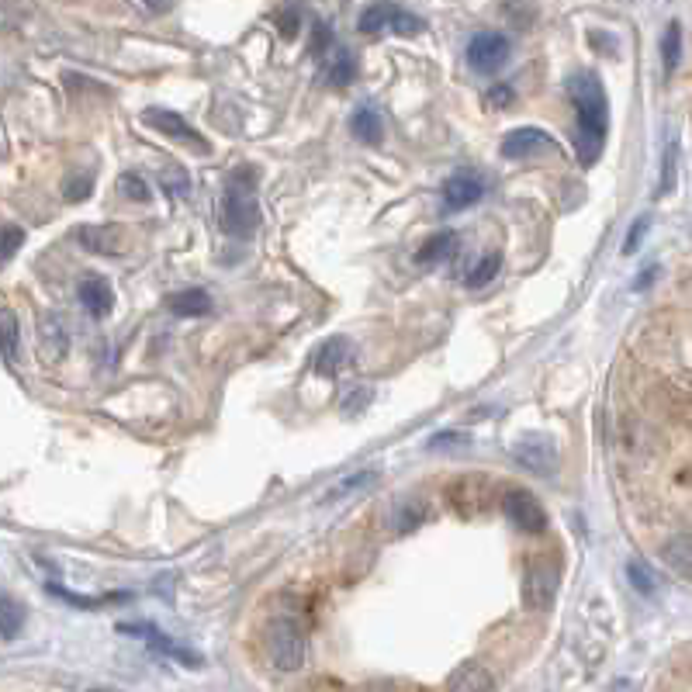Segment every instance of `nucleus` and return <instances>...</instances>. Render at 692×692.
Returning <instances> with one entry per match:
<instances>
[{"mask_svg": "<svg viewBox=\"0 0 692 692\" xmlns=\"http://www.w3.org/2000/svg\"><path fill=\"white\" fill-rule=\"evenodd\" d=\"M568 101L575 108L578 163L592 167L603 156L606 132H609V101L596 73H575V77H568Z\"/></svg>", "mask_w": 692, "mask_h": 692, "instance_id": "obj_1", "label": "nucleus"}, {"mask_svg": "<svg viewBox=\"0 0 692 692\" xmlns=\"http://www.w3.org/2000/svg\"><path fill=\"white\" fill-rule=\"evenodd\" d=\"M222 229L236 239H253L260 229V205H257V170L239 167L225 184L222 198Z\"/></svg>", "mask_w": 692, "mask_h": 692, "instance_id": "obj_2", "label": "nucleus"}, {"mask_svg": "<svg viewBox=\"0 0 692 692\" xmlns=\"http://www.w3.org/2000/svg\"><path fill=\"white\" fill-rule=\"evenodd\" d=\"M263 651H267V661L277 672H298L305 665V651H308L305 630L295 620L277 616L267 627V634H263Z\"/></svg>", "mask_w": 692, "mask_h": 692, "instance_id": "obj_3", "label": "nucleus"}, {"mask_svg": "<svg viewBox=\"0 0 692 692\" xmlns=\"http://www.w3.org/2000/svg\"><path fill=\"white\" fill-rule=\"evenodd\" d=\"M357 28H360L364 35H385V32H395V35H419L426 25H423V18H416V14L405 11V7L381 0V4H371L364 14H360Z\"/></svg>", "mask_w": 692, "mask_h": 692, "instance_id": "obj_4", "label": "nucleus"}, {"mask_svg": "<svg viewBox=\"0 0 692 692\" xmlns=\"http://www.w3.org/2000/svg\"><path fill=\"white\" fill-rule=\"evenodd\" d=\"M509 39L506 35H499V32H478L475 39L468 42V63H471V70H478V73H495V70H502V63L509 59Z\"/></svg>", "mask_w": 692, "mask_h": 692, "instance_id": "obj_5", "label": "nucleus"}, {"mask_svg": "<svg viewBox=\"0 0 692 692\" xmlns=\"http://www.w3.org/2000/svg\"><path fill=\"white\" fill-rule=\"evenodd\" d=\"M502 509H506V519L516 526V530H523V533H544L547 530L544 506H540L530 492H509L506 502H502Z\"/></svg>", "mask_w": 692, "mask_h": 692, "instance_id": "obj_6", "label": "nucleus"}, {"mask_svg": "<svg viewBox=\"0 0 692 692\" xmlns=\"http://www.w3.org/2000/svg\"><path fill=\"white\" fill-rule=\"evenodd\" d=\"M485 198V180L478 173H454V177L443 184V212H464V208L478 205Z\"/></svg>", "mask_w": 692, "mask_h": 692, "instance_id": "obj_7", "label": "nucleus"}, {"mask_svg": "<svg viewBox=\"0 0 692 692\" xmlns=\"http://www.w3.org/2000/svg\"><path fill=\"white\" fill-rule=\"evenodd\" d=\"M554 149V139L547 135L544 129H513L506 132L502 139V156L506 160H526V156H537V153H551Z\"/></svg>", "mask_w": 692, "mask_h": 692, "instance_id": "obj_8", "label": "nucleus"}, {"mask_svg": "<svg viewBox=\"0 0 692 692\" xmlns=\"http://www.w3.org/2000/svg\"><path fill=\"white\" fill-rule=\"evenodd\" d=\"M353 364V343L346 336H333L312 353V371L322 378H336L340 371Z\"/></svg>", "mask_w": 692, "mask_h": 692, "instance_id": "obj_9", "label": "nucleus"}, {"mask_svg": "<svg viewBox=\"0 0 692 692\" xmlns=\"http://www.w3.org/2000/svg\"><path fill=\"white\" fill-rule=\"evenodd\" d=\"M142 122L149 125V129L170 135V139H180V142H191L194 149H208V142L201 139L198 132L191 129V125L184 122V118L177 115V111H167V108H149L146 115H142Z\"/></svg>", "mask_w": 692, "mask_h": 692, "instance_id": "obj_10", "label": "nucleus"}, {"mask_svg": "<svg viewBox=\"0 0 692 692\" xmlns=\"http://www.w3.org/2000/svg\"><path fill=\"white\" fill-rule=\"evenodd\" d=\"M122 634H135V637H149V648H156L160 654H167V658L180 661V665H201V658L194 651L180 648L177 641H170L167 634H160V630L153 627V623H122Z\"/></svg>", "mask_w": 692, "mask_h": 692, "instance_id": "obj_11", "label": "nucleus"}, {"mask_svg": "<svg viewBox=\"0 0 692 692\" xmlns=\"http://www.w3.org/2000/svg\"><path fill=\"white\" fill-rule=\"evenodd\" d=\"M77 295H80V305H84L94 319H104V315H111V308H115V291H111V284L97 274H87L84 281H80Z\"/></svg>", "mask_w": 692, "mask_h": 692, "instance_id": "obj_12", "label": "nucleus"}, {"mask_svg": "<svg viewBox=\"0 0 692 692\" xmlns=\"http://www.w3.org/2000/svg\"><path fill=\"white\" fill-rule=\"evenodd\" d=\"M554 592H558V571L554 568H537L526 578V603L533 609H547L554 603Z\"/></svg>", "mask_w": 692, "mask_h": 692, "instance_id": "obj_13", "label": "nucleus"}, {"mask_svg": "<svg viewBox=\"0 0 692 692\" xmlns=\"http://www.w3.org/2000/svg\"><path fill=\"white\" fill-rule=\"evenodd\" d=\"M39 350L42 357L49 360V364H56V360L66 357V350H70V340H66V329L59 319H52V315H45L42 326H39Z\"/></svg>", "mask_w": 692, "mask_h": 692, "instance_id": "obj_14", "label": "nucleus"}, {"mask_svg": "<svg viewBox=\"0 0 692 692\" xmlns=\"http://www.w3.org/2000/svg\"><path fill=\"white\" fill-rule=\"evenodd\" d=\"M661 561L682 578H692V533H679L661 547Z\"/></svg>", "mask_w": 692, "mask_h": 692, "instance_id": "obj_15", "label": "nucleus"}, {"mask_svg": "<svg viewBox=\"0 0 692 692\" xmlns=\"http://www.w3.org/2000/svg\"><path fill=\"white\" fill-rule=\"evenodd\" d=\"M457 232H436V236L426 239L423 246H419V253H416V263H423V267H433V263H443V260H450L457 253Z\"/></svg>", "mask_w": 692, "mask_h": 692, "instance_id": "obj_16", "label": "nucleus"}, {"mask_svg": "<svg viewBox=\"0 0 692 692\" xmlns=\"http://www.w3.org/2000/svg\"><path fill=\"white\" fill-rule=\"evenodd\" d=\"M77 236L90 253H101V257H111V253L118 250V243H122L115 225H84Z\"/></svg>", "mask_w": 692, "mask_h": 692, "instance_id": "obj_17", "label": "nucleus"}, {"mask_svg": "<svg viewBox=\"0 0 692 692\" xmlns=\"http://www.w3.org/2000/svg\"><path fill=\"white\" fill-rule=\"evenodd\" d=\"M350 132L357 135L360 142H371V146H378L381 139H385V125H381V111L378 108H357L350 118Z\"/></svg>", "mask_w": 692, "mask_h": 692, "instance_id": "obj_18", "label": "nucleus"}, {"mask_svg": "<svg viewBox=\"0 0 692 692\" xmlns=\"http://www.w3.org/2000/svg\"><path fill=\"white\" fill-rule=\"evenodd\" d=\"M170 312L173 315H184V319H198V315H208L212 312V295L201 288H187V291H177L170 298Z\"/></svg>", "mask_w": 692, "mask_h": 692, "instance_id": "obj_19", "label": "nucleus"}, {"mask_svg": "<svg viewBox=\"0 0 692 692\" xmlns=\"http://www.w3.org/2000/svg\"><path fill=\"white\" fill-rule=\"evenodd\" d=\"M513 457L530 471H554V464H558V454L547 443H516Z\"/></svg>", "mask_w": 692, "mask_h": 692, "instance_id": "obj_20", "label": "nucleus"}, {"mask_svg": "<svg viewBox=\"0 0 692 692\" xmlns=\"http://www.w3.org/2000/svg\"><path fill=\"white\" fill-rule=\"evenodd\" d=\"M499 270H502V253L499 250H488V253H481V257L468 267V274H464V284H468V288H485L488 281H495V274H499Z\"/></svg>", "mask_w": 692, "mask_h": 692, "instance_id": "obj_21", "label": "nucleus"}, {"mask_svg": "<svg viewBox=\"0 0 692 692\" xmlns=\"http://www.w3.org/2000/svg\"><path fill=\"white\" fill-rule=\"evenodd\" d=\"M326 77L333 87H350L353 77H357V59H353L350 49H336L329 56V66H326Z\"/></svg>", "mask_w": 692, "mask_h": 692, "instance_id": "obj_22", "label": "nucleus"}, {"mask_svg": "<svg viewBox=\"0 0 692 692\" xmlns=\"http://www.w3.org/2000/svg\"><path fill=\"white\" fill-rule=\"evenodd\" d=\"M21 627H25V606L0 592V637H4V641H14V637L21 634Z\"/></svg>", "mask_w": 692, "mask_h": 692, "instance_id": "obj_23", "label": "nucleus"}, {"mask_svg": "<svg viewBox=\"0 0 692 692\" xmlns=\"http://www.w3.org/2000/svg\"><path fill=\"white\" fill-rule=\"evenodd\" d=\"M661 59H665V73H675V66H679V59H682V28H679V21H672V25L665 28V35H661Z\"/></svg>", "mask_w": 692, "mask_h": 692, "instance_id": "obj_24", "label": "nucleus"}, {"mask_svg": "<svg viewBox=\"0 0 692 692\" xmlns=\"http://www.w3.org/2000/svg\"><path fill=\"white\" fill-rule=\"evenodd\" d=\"M160 187H163V194H167L170 201L187 198V191H191V180H187V170L167 167V170L160 173Z\"/></svg>", "mask_w": 692, "mask_h": 692, "instance_id": "obj_25", "label": "nucleus"}, {"mask_svg": "<svg viewBox=\"0 0 692 692\" xmlns=\"http://www.w3.org/2000/svg\"><path fill=\"white\" fill-rule=\"evenodd\" d=\"M0 350L7 360H14V353H18V319L11 308H0Z\"/></svg>", "mask_w": 692, "mask_h": 692, "instance_id": "obj_26", "label": "nucleus"}, {"mask_svg": "<svg viewBox=\"0 0 692 692\" xmlns=\"http://www.w3.org/2000/svg\"><path fill=\"white\" fill-rule=\"evenodd\" d=\"M495 682L481 672V665H464L461 672L450 679V689H492Z\"/></svg>", "mask_w": 692, "mask_h": 692, "instance_id": "obj_27", "label": "nucleus"}, {"mask_svg": "<svg viewBox=\"0 0 692 692\" xmlns=\"http://www.w3.org/2000/svg\"><path fill=\"white\" fill-rule=\"evenodd\" d=\"M675 173H679V146L668 142L665 146V160H661V180H658V194H668L675 187Z\"/></svg>", "mask_w": 692, "mask_h": 692, "instance_id": "obj_28", "label": "nucleus"}, {"mask_svg": "<svg viewBox=\"0 0 692 692\" xmlns=\"http://www.w3.org/2000/svg\"><path fill=\"white\" fill-rule=\"evenodd\" d=\"M627 578H630V585L641 592V596H654V592H658V578H654L641 561H630L627 564Z\"/></svg>", "mask_w": 692, "mask_h": 692, "instance_id": "obj_29", "label": "nucleus"}, {"mask_svg": "<svg viewBox=\"0 0 692 692\" xmlns=\"http://www.w3.org/2000/svg\"><path fill=\"white\" fill-rule=\"evenodd\" d=\"M118 191L129 201H149V184L139 173H122V177H118Z\"/></svg>", "mask_w": 692, "mask_h": 692, "instance_id": "obj_30", "label": "nucleus"}, {"mask_svg": "<svg viewBox=\"0 0 692 692\" xmlns=\"http://www.w3.org/2000/svg\"><path fill=\"white\" fill-rule=\"evenodd\" d=\"M21 243H25V232L18 225H0V260L14 257L21 250Z\"/></svg>", "mask_w": 692, "mask_h": 692, "instance_id": "obj_31", "label": "nucleus"}, {"mask_svg": "<svg viewBox=\"0 0 692 692\" xmlns=\"http://www.w3.org/2000/svg\"><path fill=\"white\" fill-rule=\"evenodd\" d=\"M90 191H94V177L90 173H77V177L66 180V198L70 201H84Z\"/></svg>", "mask_w": 692, "mask_h": 692, "instance_id": "obj_32", "label": "nucleus"}, {"mask_svg": "<svg viewBox=\"0 0 692 692\" xmlns=\"http://www.w3.org/2000/svg\"><path fill=\"white\" fill-rule=\"evenodd\" d=\"M648 225H651V222H648V215H641L634 225H630V236H627V243H623V253H627V257H630V253H637V246H641V239L648 236Z\"/></svg>", "mask_w": 692, "mask_h": 692, "instance_id": "obj_33", "label": "nucleus"}, {"mask_svg": "<svg viewBox=\"0 0 692 692\" xmlns=\"http://www.w3.org/2000/svg\"><path fill=\"white\" fill-rule=\"evenodd\" d=\"M367 402H371V388L353 385L350 391H346V398H343V409L346 412H360V405H367Z\"/></svg>", "mask_w": 692, "mask_h": 692, "instance_id": "obj_34", "label": "nucleus"}, {"mask_svg": "<svg viewBox=\"0 0 692 692\" xmlns=\"http://www.w3.org/2000/svg\"><path fill=\"white\" fill-rule=\"evenodd\" d=\"M513 101H516L513 87H506V84L488 87V104H492V108H509V104H513Z\"/></svg>", "mask_w": 692, "mask_h": 692, "instance_id": "obj_35", "label": "nucleus"}, {"mask_svg": "<svg viewBox=\"0 0 692 692\" xmlns=\"http://www.w3.org/2000/svg\"><path fill=\"white\" fill-rule=\"evenodd\" d=\"M333 45V35H329V28L326 25H315V42H312V52L315 56H322V52Z\"/></svg>", "mask_w": 692, "mask_h": 692, "instance_id": "obj_36", "label": "nucleus"}, {"mask_svg": "<svg viewBox=\"0 0 692 692\" xmlns=\"http://www.w3.org/2000/svg\"><path fill=\"white\" fill-rule=\"evenodd\" d=\"M447 443H468V433H436L430 440V447L440 450V447H447Z\"/></svg>", "mask_w": 692, "mask_h": 692, "instance_id": "obj_37", "label": "nucleus"}, {"mask_svg": "<svg viewBox=\"0 0 692 692\" xmlns=\"http://www.w3.org/2000/svg\"><path fill=\"white\" fill-rule=\"evenodd\" d=\"M142 4H146L153 14H167V11H173V7H177V0H142Z\"/></svg>", "mask_w": 692, "mask_h": 692, "instance_id": "obj_38", "label": "nucleus"}, {"mask_svg": "<svg viewBox=\"0 0 692 692\" xmlns=\"http://www.w3.org/2000/svg\"><path fill=\"white\" fill-rule=\"evenodd\" d=\"M654 274H658V270H654V267H651V270H648V274H641V277H637V291H641V288H648V284H651V277H654Z\"/></svg>", "mask_w": 692, "mask_h": 692, "instance_id": "obj_39", "label": "nucleus"}]
</instances>
